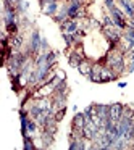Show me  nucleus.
<instances>
[{"label": "nucleus", "instance_id": "11", "mask_svg": "<svg viewBox=\"0 0 134 150\" xmlns=\"http://www.w3.org/2000/svg\"><path fill=\"white\" fill-rule=\"evenodd\" d=\"M10 45L13 47V49H18V50H20L21 47L24 45V39H23V36H21L20 33L15 34V36H10Z\"/></svg>", "mask_w": 134, "mask_h": 150}, {"label": "nucleus", "instance_id": "22", "mask_svg": "<svg viewBox=\"0 0 134 150\" xmlns=\"http://www.w3.org/2000/svg\"><path fill=\"white\" fill-rule=\"evenodd\" d=\"M126 86H128L126 81H118V87H120V89H124Z\"/></svg>", "mask_w": 134, "mask_h": 150}, {"label": "nucleus", "instance_id": "20", "mask_svg": "<svg viewBox=\"0 0 134 150\" xmlns=\"http://www.w3.org/2000/svg\"><path fill=\"white\" fill-rule=\"evenodd\" d=\"M104 5H105V8H107V10L110 11L111 8L116 7V0H104Z\"/></svg>", "mask_w": 134, "mask_h": 150}, {"label": "nucleus", "instance_id": "9", "mask_svg": "<svg viewBox=\"0 0 134 150\" xmlns=\"http://www.w3.org/2000/svg\"><path fill=\"white\" fill-rule=\"evenodd\" d=\"M110 113V103H95V115L102 120H107Z\"/></svg>", "mask_w": 134, "mask_h": 150}, {"label": "nucleus", "instance_id": "17", "mask_svg": "<svg viewBox=\"0 0 134 150\" xmlns=\"http://www.w3.org/2000/svg\"><path fill=\"white\" fill-rule=\"evenodd\" d=\"M57 58H58V52H57V50H49V52H47V63L57 65Z\"/></svg>", "mask_w": 134, "mask_h": 150}, {"label": "nucleus", "instance_id": "16", "mask_svg": "<svg viewBox=\"0 0 134 150\" xmlns=\"http://www.w3.org/2000/svg\"><path fill=\"white\" fill-rule=\"evenodd\" d=\"M102 26H105V28H116L115 23H113V20H111V16H110V13H105L104 16H102Z\"/></svg>", "mask_w": 134, "mask_h": 150}, {"label": "nucleus", "instance_id": "10", "mask_svg": "<svg viewBox=\"0 0 134 150\" xmlns=\"http://www.w3.org/2000/svg\"><path fill=\"white\" fill-rule=\"evenodd\" d=\"M84 124H86V116H84V113L82 111H76L74 113V116H73V120H71V126L73 127H84Z\"/></svg>", "mask_w": 134, "mask_h": 150}, {"label": "nucleus", "instance_id": "7", "mask_svg": "<svg viewBox=\"0 0 134 150\" xmlns=\"http://www.w3.org/2000/svg\"><path fill=\"white\" fill-rule=\"evenodd\" d=\"M39 137H40V142H42V144H40L42 149H50V147H53V142H55V136H53V134H50V132H47V131L40 129Z\"/></svg>", "mask_w": 134, "mask_h": 150}, {"label": "nucleus", "instance_id": "5", "mask_svg": "<svg viewBox=\"0 0 134 150\" xmlns=\"http://www.w3.org/2000/svg\"><path fill=\"white\" fill-rule=\"evenodd\" d=\"M116 5L124 11L128 20H134V0H116Z\"/></svg>", "mask_w": 134, "mask_h": 150}, {"label": "nucleus", "instance_id": "19", "mask_svg": "<svg viewBox=\"0 0 134 150\" xmlns=\"http://www.w3.org/2000/svg\"><path fill=\"white\" fill-rule=\"evenodd\" d=\"M53 73H55V78H57V79H60V81H63V79H66V73L63 71V69H60V68H55V69H53Z\"/></svg>", "mask_w": 134, "mask_h": 150}, {"label": "nucleus", "instance_id": "13", "mask_svg": "<svg viewBox=\"0 0 134 150\" xmlns=\"http://www.w3.org/2000/svg\"><path fill=\"white\" fill-rule=\"evenodd\" d=\"M62 36H63V42H65V47H66V50L73 49V47H74V34L62 33Z\"/></svg>", "mask_w": 134, "mask_h": 150}, {"label": "nucleus", "instance_id": "12", "mask_svg": "<svg viewBox=\"0 0 134 150\" xmlns=\"http://www.w3.org/2000/svg\"><path fill=\"white\" fill-rule=\"evenodd\" d=\"M15 10L18 11V15H20V16L26 15L28 10H29V2H28V0H20L18 4H15Z\"/></svg>", "mask_w": 134, "mask_h": 150}, {"label": "nucleus", "instance_id": "14", "mask_svg": "<svg viewBox=\"0 0 134 150\" xmlns=\"http://www.w3.org/2000/svg\"><path fill=\"white\" fill-rule=\"evenodd\" d=\"M23 147H24V150H37V145L34 144V139L31 136L23 137Z\"/></svg>", "mask_w": 134, "mask_h": 150}, {"label": "nucleus", "instance_id": "2", "mask_svg": "<svg viewBox=\"0 0 134 150\" xmlns=\"http://www.w3.org/2000/svg\"><path fill=\"white\" fill-rule=\"evenodd\" d=\"M110 16H111V20H113V23H115V26L118 28V29H121V31H126V28H128V18H126V15H124V11L121 10L120 7H115V8H111L110 11Z\"/></svg>", "mask_w": 134, "mask_h": 150}, {"label": "nucleus", "instance_id": "18", "mask_svg": "<svg viewBox=\"0 0 134 150\" xmlns=\"http://www.w3.org/2000/svg\"><path fill=\"white\" fill-rule=\"evenodd\" d=\"M66 115V107L65 108H60V110H57L55 113H53V116H55L57 123H60V121H63V118H65Z\"/></svg>", "mask_w": 134, "mask_h": 150}, {"label": "nucleus", "instance_id": "3", "mask_svg": "<svg viewBox=\"0 0 134 150\" xmlns=\"http://www.w3.org/2000/svg\"><path fill=\"white\" fill-rule=\"evenodd\" d=\"M100 78H102V84H107V82H113V81L118 82V79H120L121 76L118 74L116 71H113L110 66L104 65L102 66V71H100Z\"/></svg>", "mask_w": 134, "mask_h": 150}, {"label": "nucleus", "instance_id": "23", "mask_svg": "<svg viewBox=\"0 0 134 150\" xmlns=\"http://www.w3.org/2000/svg\"><path fill=\"white\" fill-rule=\"evenodd\" d=\"M128 26L133 28V29H134V20H128Z\"/></svg>", "mask_w": 134, "mask_h": 150}, {"label": "nucleus", "instance_id": "21", "mask_svg": "<svg viewBox=\"0 0 134 150\" xmlns=\"http://www.w3.org/2000/svg\"><path fill=\"white\" fill-rule=\"evenodd\" d=\"M134 73V60H129L128 63V74H133Z\"/></svg>", "mask_w": 134, "mask_h": 150}, {"label": "nucleus", "instance_id": "15", "mask_svg": "<svg viewBox=\"0 0 134 150\" xmlns=\"http://www.w3.org/2000/svg\"><path fill=\"white\" fill-rule=\"evenodd\" d=\"M82 113H84V116H86V121L92 120V118L95 116V103L87 105V107H86L84 110H82Z\"/></svg>", "mask_w": 134, "mask_h": 150}, {"label": "nucleus", "instance_id": "4", "mask_svg": "<svg viewBox=\"0 0 134 150\" xmlns=\"http://www.w3.org/2000/svg\"><path fill=\"white\" fill-rule=\"evenodd\" d=\"M99 131H100V127H99V126H97V124H95L92 120L86 121L84 127H82V132H84V137H86V139H89V140H94L95 137H97Z\"/></svg>", "mask_w": 134, "mask_h": 150}, {"label": "nucleus", "instance_id": "8", "mask_svg": "<svg viewBox=\"0 0 134 150\" xmlns=\"http://www.w3.org/2000/svg\"><path fill=\"white\" fill-rule=\"evenodd\" d=\"M94 62H95V60H92V58H89V57H86V58L82 60L81 63H79V66H78L79 74H82V76H86V78H87V76H89V73L92 71V66H94Z\"/></svg>", "mask_w": 134, "mask_h": 150}, {"label": "nucleus", "instance_id": "1", "mask_svg": "<svg viewBox=\"0 0 134 150\" xmlns=\"http://www.w3.org/2000/svg\"><path fill=\"white\" fill-rule=\"evenodd\" d=\"M105 65L110 66L113 71H116L120 76L128 74V63H126V55L121 53L120 50L115 52H107L105 53Z\"/></svg>", "mask_w": 134, "mask_h": 150}, {"label": "nucleus", "instance_id": "6", "mask_svg": "<svg viewBox=\"0 0 134 150\" xmlns=\"http://www.w3.org/2000/svg\"><path fill=\"white\" fill-rule=\"evenodd\" d=\"M123 111H124V105L121 102H115V103H110V113H108V118L118 121L121 116H123Z\"/></svg>", "mask_w": 134, "mask_h": 150}]
</instances>
